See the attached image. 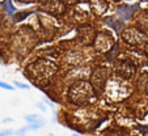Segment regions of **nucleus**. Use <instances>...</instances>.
Masks as SVG:
<instances>
[{
    "instance_id": "15",
    "label": "nucleus",
    "mask_w": 148,
    "mask_h": 136,
    "mask_svg": "<svg viewBox=\"0 0 148 136\" xmlns=\"http://www.w3.org/2000/svg\"><path fill=\"white\" fill-rule=\"evenodd\" d=\"M16 84L17 88H21V89H29V86L26 85V84H23V83H14Z\"/></svg>"
},
{
    "instance_id": "11",
    "label": "nucleus",
    "mask_w": 148,
    "mask_h": 136,
    "mask_svg": "<svg viewBox=\"0 0 148 136\" xmlns=\"http://www.w3.org/2000/svg\"><path fill=\"white\" fill-rule=\"evenodd\" d=\"M25 120L28 123H34V122H39V120H42V118H41V115H38V114H29V115L25 117Z\"/></svg>"
},
{
    "instance_id": "21",
    "label": "nucleus",
    "mask_w": 148,
    "mask_h": 136,
    "mask_svg": "<svg viewBox=\"0 0 148 136\" xmlns=\"http://www.w3.org/2000/svg\"><path fill=\"white\" fill-rule=\"evenodd\" d=\"M0 62H1V60H0Z\"/></svg>"
},
{
    "instance_id": "9",
    "label": "nucleus",
    "mask_w": 148,
    "mask_h": 136,
    "mask_svg": "<svg viewBox=\"0 0 148 136\" xmlns=\"http://www.w3.org/2000/svg\"><path fill=\"white\" fill-rule=\"evenodd\" d=\"M105 24H106L108 26H110L112 29H114L115 31H121L123 29V26H125L123 21H121V20H118V18H114V17H108V18H105Z\"/></svg>"
},
{
    "instance_id": "7",
    "label": "nucleus",
    "mask_w": 148,
    "mask_h": 136,
    "mask_svg": "<svg viewBox=\"0 0 148 136\" xmlns=\"http://www.w3.org/2000/svg\"><path fill=\"white\" fill-rule=\"evenodd\" d=\"M79 37H80L81 42L85 44H90L96 38V34L93 28L90 26H83V28L79 29Z\"/></svg>"
},
{
    "instance_id": "17",
    "label": "nucleus",
    "mask_w": 148,
    "mask_h": 136,
    "mask_svg": "<svg viewBox=\"0 0 148 136\" xmlns=\"http://www.w3.org/2000/svg\"><path fill=\"white\" fill-rule=\"evenodd\" d=\"M37 106H38V107L41 109V110H43V111L46 110V107H45V106H43V105H42V103H38V105H37Z\"/></svg>"
},
{
    "instance_id": "3",
    "label": "nucleus",
    "mask_w": 148,
    "mask_h": 136,
    "mask_svg": "<svg viewBox=\"0 0 148 136\" xmlns=\"http://www.w3.org/2000/svg\"><path fill=\"white\" fill-rule=\"evenodd\" d=\"M108 76H109V71L105 67H98L96 68L95 72L92 73V86L95 89V92H102L103 89L106 88L108 83Z\"/></svg>"
},
{
    "instance_id": "16",
    "label": "nucleus",
    "mask_w": 148,
    "mask_h": 136,
    "mask_svg": "<svg viewBox=\"0 0 148 136\" xmlns=\"http://www.w3.org/2000/svg\"><path fill=\"white\" fill-rule=\"evenodd\" d=\"M79 0H63V4H73V3H77Z\"/></svg>"
},
{
    "instance_id": "6",
    "label": "nucleus",
    "mask_w": 148,
    "mask_h": 136,
    "mask_svg": "<svg viewBox=\"0 0 148 136\" xmlns=\"http://www.w3.org/2000/svg\"><path fill=\"white\" fill-rule=\"evenodd\" d=\"M95 46L98 51H108L112 46H114V39L108 33H100L95 38Z\"/></svg>"
},
{
    "instance_id": "1",
    "label": "nucleus",
    "mask_w": 148,
    "mask_h": 136,
    "mask_svg": "<svg viewBox=\"0 0 148 136\" xmlns=\"http://www.w3.org/2000/svg\"><path fill=\"white\" fill-rule=\"evenodd\" d=\"M93 94V86L89 83L84 80H79L71 86L70 92H68V100L76 105H83L92 100Z\"/></svg>"
},
{
    "instance_id": "4",
    "label": "nucleus",
    "mask_w": 148,
    "mask_h": 136,
    "mask_svg": "<svg viewBox=\"0 0 148 136\" xmlns=\"http://www.w3.org/2000/svg\"><path fill=\"white\" fill-rule=\"evenodd\" d=\"M122 37L127 43L132 44V46H140V44L148 43L147 37L140 30H138V29H135V28H130V29H127V30H125Z\"/></svg>"
},
{
    "instance_id": "13",
    "label": "nucleus",
    "mask_w": 148,
    "mask_h": 136,
    "mask_svg": "<svg viewBox=\"0 0 148 136\" xmlns=\"http://www.w3.org/2000/svg\"><path fill=\"white\" fill-rule=\"evenodd\" d=\"M26 132H28L26 127H23V128H20V130H17L16 132H14V135H16V136H24Z\"/></svg>"
},
{
    "instance_id": "20",
    "label": "nucleus",
    "mask_w": 148,
    "mask_h": 136,
    "mask_svg": "<svg viewBox=\"0 0 148 136\" xmlns=\"http://www.w3.org/2000/svg\"><path fill=\"white\" fill-rule=\"evenodd\" d=\"M147 89H148V86H147Z\"/></svg>"
},
{
    "instance_id": "19",
    "label": "nucleus",
    "mask_w": 148,
    "mask_h": 136,
    "mask_svg": "<svg viewBox=\"0 0 148 136\" xmlns=\"http://www.w3.org/2000/svg\"><path fill=\"white\" fill-rule=\"evenodd\" d=\"M72 136H79V135H72Z\"/></svg>"
},
{
    "instance_id": "10",
    "label": "nucleus",
    "mask_w": 148,
    "mask_h": 136,
    "mask_svg": "<svg viewBox=\"0 0 148 136\" xmlns=\"http://www.w3.org/2000/svg\"><path fill=\"white\" fill-rule=\"evenodd\" d=\"M3 9L5 11V13L8 14V16H12V14H14V12H16L13 4H12V0H5V1H4L3 3Z\"/></svg>"
},
{
    "instance_id": "12",
    "label": "nucleus",
    "mask_w": 148,
    "mask_h": 136,
    "mask_svg": "<svg viewBox=\"0 0 148 136\" xmlns=\"http://www.w3.org/2000/svg\"><path fill=\"white\" fill-rule=\"evenodd\" d=\"M0 88L5 89V90H14L13 86L9 85V84H7V83H3V81H0Z\"/></svg>"
},
{
    "instance_id": "2",
    "label": "nucleus",
    "mask_w": 148,
    "mask_h": 136,
    "mask_svg": "<svg viewBox=\"0 0 148 136\" xmlns=\"http://www.w3.org/2000/svg\"><path fill=\"white\" fill-rule=\"evenodd\" d=\"M28 71L32 76V80L43 81V80H49L55 73L56 66L49 60H38L32 64L28 68Z\"/></svg>"
},
{
    "instance_id": "8",
    "label": "nucleus",
    "mask_w": 148,
    "mask_h": 136,
    "mask_svg": "<svg viewBox=\"0 0 148 136\" xmlns=\"http://www.w3.org/2000/svg\"><path fill=\"white\" fill-rule=\"evenodd\" d=\"M138 8H139V7H138L136 4H135V5H121V7H118L117 12L123 20H129V18H131L132 14L138 11Z\"/></svg>"
},
{
    "instance_id": "5",
    "label": "nucleus",
    "mask_w": 148,
    "mask_h": 136,
    "mask_svg": "<svg viewBox=\"0 0 148 136\" xmlns=\"http://www.w3.org/2000/svg\"><path fill=\"white\" fill-rule=\"evenodd\" d=\"M135 68L134 64H131L127 60H121L117 63V67H115V73H117L118 77L123 79V80H129L132 76L135 75Z\"/></svg>"
},
{
    "instance_id": "14",
    "label": "nucleus",
    "mask_w": 148,
    "mask_h": 136,
    "mask_svg": "<svg viewBox=\"0 0 148 136\" xmlns=\"http://www.w3.org/2000/svg\"><path fill=\"white\" fill-rule=\"evenodd\" d=\"M13 135H14V131L12 130H5L0 132V136H13Z\"/></svg>"
},
{
    "instance_id": "18",
    "label": "nucleus",
    "mask_w": 148,
    "mask_h": 136,
    "mask_svg": "<svg viewBox=\"0 0 148 136\" xmlns=\"http://www.w3.org/2000/svg\"><path fill=\"white\" fill-rule=\"evenodd\" d=\"M11 122H12V119H11V118H7V119L4 120V123H11Z\"/></svg>"
}]
</instances>
